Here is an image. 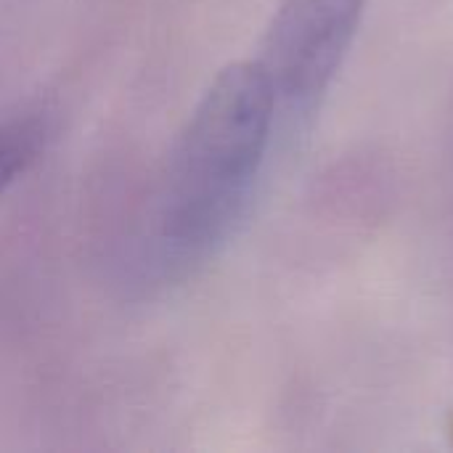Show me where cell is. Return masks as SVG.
Segmentation results:
<instances>
[{"instance_id": "cell-1", "label": "cell", "mask_w": 453, "mask_h": 453, "mask_svg": "<svg viewBox=\"0 0 453 453\" xmlns=\"http://www.w3.org/2000/svg\"><path fill=\"white\" fill-rule=\"evenodd\" d=\"M276 127L263 66L234 61L218 72L173 151L159 196L162 260L180 273L218 255L239 226Z\"/></svg>"}, {"instance_id": "cell-2", "label": "cell", "mask_w": 453, "mask_h": 453, "mask_svg": "<svg viewBox=\"0 0 453 453\" xmlns=\"http://www.w3.org/2000/svg\"><path fill=\"white\" fill-rule=\"evenodd\" d=\"M366 0H281L255 58L279 117L303 122L332 88L364 19Z\"/></svg>"}, {"instance_id": "cell-3", "label": "cell", "mask_w": 453, "mask_h": 453, "mask_svg": "<svg viewBox=\"0 0 453 453\" xmlns=\"http://www.w3.org/2000/svg\"><path fill=\"white\" fill-rule=\"evenodd\" d=\"M45 143V122L40 117H13L0 125V196L27 173Z\"/></svg>"}]
</instances>
